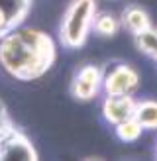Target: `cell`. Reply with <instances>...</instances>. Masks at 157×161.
I'll return each instance as SVG.
<instances>
[{
    "mask_svg": "<svg viewBox=\"0 0 157 161\" xmlns=\"http://www.w3.org/2000/svg\"><path fill=\"white\" fill-rule=\"evenodd\" d=\"M51 45L37 31H20L8 36L0 45V61L12 75L31 79L41 75L51 61Z\"/></svg>",
    "mask_w": 157,
    "mask_h": 161,
    "instance_id": "obj_1",
    "label": "cell"
},
{
    "mask_svg": "<svg viewBox=\"0 0 157 161\" xmlns=\"http://www.w3.org/2000/svg\"><path fill=\"white\" fill-rule=\"evenodd\" d=\"M96 30L100 34H104V36H110V34H114L116 24H114V20L110 18V16H102V18L96 22Z\"/></svg>",
    "mask_w": 157,
    "mask_h": 161,
    "instance_id": "obj_11",
    "label": "cell"
},
{
    "mask_svg": "<svg viewBox=\"0 0 157 161\" xmlns=\"http://www.w3.org/2000/svg\"><path fill=\"white\" fill-rule=\"evenodd\" d=\"M138 120L143 126H157V104H143L138 112Z\"/></svg>",
    "mask_w": 157,
    "mask_h": 161,
    "instance_id": "obj_8",
    "label": "cell"
},
{
    "mask_svg": "<svg viewBox=\"0 0 157 161\" xmlns=\"http://www.w3.org/2000/svg\"><path fill=\"white\" fill-rule=\"evenodd\" d=\"M126 22H128V26H130L132 30L139 31V30L145 28V14L139 12V10H130L128 16H126Z\"/></svg>",
    "mask_w": 157,
    "mask_h": 161,
    "instance_id": "obj_9",
    "label": "cell"
},
{
    "mask_svg": "<svg viewBox=\"0 0 157 161\" xmlns=\"http://www.w3.org/2000/svg\"><path fill=\"white\" fill-rule=\"evenodd\" d=\"M136 86V75L132 73L128 67H120L116 69L106 80V88L112 94H126Z\"/></svg>",
    "mask_w": 157,
    "mask_h": 161,
    "instance_id": "obj_4",
    "label": "cell"
},
{
    "mask_svg": "<svg viewBox=\"0 0 157 161\" xmlns=\"http://www.w3.org/2000/svg\"><path fill=\"white\" fill-rule=\"evenodd\" d=\"M0 157L4 159H35L30 142L16 132H8L0 140Z\"/></svg>",
    "mask_w": 157,
    "mask_h": 161,
    "instance_id": "obj_3",
    "label": "cell"
},
{
    "mask_svg": "<svg viewBox=\"0 0 157 161\" xmlns=\"http://www.w3.org/2000/svg\"><path fill=\"white\" fill-rule=\"evenodd\" d=\"M104 110H106V116L114 122H122V120H130L132 116V100L128 96H120V94H114L110 96L104 104Z\"/></svg>",
    "mask_w": 157,
    "mask_h": 161,
    "instance_id": "obj_5",
    "label": "cell"
},
{
    "mask_svg": "<svg viewBox=\"0 0 157 161\" xmlns=\"http://www.w3.org/2000/svg\"><path fill=\"white\" fill-rule=\"evenodd\" d=\"M96 85H98V71L94 67H86L78 73V79L75 80V94L78 98H90Z\"/></svg>",
    "mask_w": 157,
    "mask_h": 161,
    "instance_id": "obj_6",
    "label": "cell"
},
{
    "mask_svg": "<svg viewBox=\"0 0 157 161\" xmlns=\"http://www.w3.org/2000/svg\"><path fill=\"white\" fill-rule=\"evenodd\" d=\"M138 136H139V126L124 120V124L120 126V138L126 140V142H132V140H136Z\"/></svg>",
    "mask_w": 157,
    "mask_h": 161,
    "instance_id": "obj_10",
    "label": "cell"
},
{
    "mask_svg": "<svg viewBox=\"0 0 157 161\" xmlns=\"http://www.w3.org/2000/svg\"><path fill=\"white\" fill-rule=\"evenodd\" d=\"M28 2L30 0H0V12L6 18L8 26L12 22H18L26 16L28 10Z\"/></svg>",
    "mask_w": 157,
    "mask_h": 161,
    "instance_id": "obj_7",
    "label": "cell"
},
{
    "mask_svg": "<svg viewBox=\"0 0 157 161\" xmlns=\"http://www.w3.org/2000/svg\"><path fill=\"white\" fill-rule=\"evenodd\" d=\"M92 10H94L92 0H77L73 8L67 12L65 24H63V37L69 45H78L83 42Z\"/></svg>",
    "mask_w": 157,
    "mask_h": 161,
    "instance_id": "obj_2",
    "label": "cell"
},
{
    "mask_svg": "<svg viewBox=\"0 0 157 161\" xmlns=\"http://www.w3.org/2000/svg\"><path fill=\"white\" fill-rule=\"evenodd\" d=\"M8 28V22H6V18L2 16V12H0V31H4Z\"/></svg>",
    "mask_w": 157,
    "mask_h": 161,
    "instance_id": "obj_13",
    "label": "cell"
},
{
    "mask_svg": "<svg viewBox=\"0 0 157 161\" xmlns=\"http://www.w3.org/2000/svg\"><path fill=\"white\" fill-rule=\"evenodd\" d=\"M10 132V124H8V118H6V112H4V106L0 102V140Z\"/></svg>",
    "mask_w": 157,
    "mask_h": 161,
    "instance_id": "obj_12",
    "label": "cell"
}]
</instances>
